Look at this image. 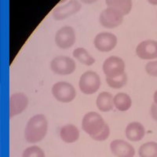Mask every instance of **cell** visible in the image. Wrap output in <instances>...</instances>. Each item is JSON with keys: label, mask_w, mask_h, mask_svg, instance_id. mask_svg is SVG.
<instances>
[{"label": "cell", "mask_w": 157, "mask_h": 157, "mask_svg": "<svg viewBox=\"0 0 157 157\" xmlns=\"http://www.w3.org/2000/svg\"><path fill=\"white\" fill-rule=\"evenodd\" d=\"M48 130V121L44 115L32 116L28 122L25 130V138L27 142L35 144L46 137Z\"/></svg>", "instance_id": "obj_1"}, {"label": "cell", "mask_w": 157, "mask_h": 157, "mask_svg": "<svg viewBox=\"0 0 157 157\" xmlns=\"http://www.w3.org/2000/svg\"><path fill=\"white\" fill-rule=\"evenodd\" d=\"M107 123L99 113L90 112L82 118V130L92 138L103 130Z\"/></svg>", "instance_id": "obj_2"}, {"label": "cell", "mask_w": 157, "mask_h": 157, "mask_svg": "<svg viewBox=\"0 0 157 157\" xmlns=\"http://www.w3.org/2000/svg\"><path fill=\"white\" fill-rule=\"evenodd\" d=\"M101 78L97 72L87 71L80 76L78 81V86L81 92L85 94H94L101 86Z\"/></svg>", "instance_id": "obj_3"}, {"label": "cell", "mask_w": 157, "mask_h": 157, "mask_svg": "<svg viewBox=\"0 0 157 157\" xmlns=\"http://www.w3.org/2000/svg\"><path fill=\"white\" fill-rule=\"evenodd\" d=\"M52 94L58 101L69 103L76 97V91L71 83L61 81L56 82L52 86Z\"/></svg>", "instance_id": "obj_4"}, {"label": "cell", "mask_w": 157, "mask_h": 157, "mask_svg": "<svg viewBox=\"0 0 157 157\" xmlns=\"http://www.w3.org/2000/svg\"><path fill=\"white\" fill-rule=\"evenodd\" d=\"M125 62L117 56H111L104 61L102 70L106 78H116L125 72Z\"/></svg>", "instance_id": "obj_5"}, {"label": "cell", "mask_w": 157, "mask_h": 157, "mask_svg": "<svg viewBox=\"0 0 157 157\" xmlns=\"http://www.w3.org/2000/svg\"><path fill=\"white\" fill-rule=\"evenodd\" d=\"M50 68L55 74L61 75H71L76 69V64L73 59L67 56L54 57L50 63Z\"/></svg>", "instance_id": "obj_6"}, {"label": "cell", "mask_w": 157, "mask_h": 157, "mask_svg": "<svg viewBox=\"0 0 157 157\" xmlns=\"http://www.w3.org/2000/svg\"><path fill=\"white\" fill-rule=\"evenodd\" d=\"M124 15L113 8L108 7L101 13L99 22L104 28L109 29H116L122 25Z\"/></svg>", "instance_id": "obj_7"}, {"label": "cell", "mask_w": 157, "mask_h": 157, "mask_svg": "<svg viewBox=\"0 0 157 157\" xmlns=\"http://www.w3.org/2000/svg\"><path fill=\"white\" fill-rule=\"evenodd\" d=\"M54 39L59 48L63 50L71 48L76 41L75 30L71 26H64L56 32Z\"/></svg>", "instance_id": "obj_8"}, {"label": "cell", "mask_w": 157, "mask_h": 157, "mask_svg": "<svg viewBox=\"0 0 157 157\" xmlns=\"http://www.w3.org/2000/svg\"><path fill=\"white\" fill-rule=\"evenodd\" d=\"M82 5L78 0H70L64 5L59 6L52 11V16L56 21H62L75 14L81 10Z\"/></svg>", "instance_id": "obj_9"}, {"label": "cell", "mask_w": 157, "mask_h": 157, "mask_svg": "<svg viewBox=\"0 0 157 157\" xmlns=\"http://www.w3.org/2000/svg\"><path fill=\"white\" fill-rule=\"evenodd\" d=\"M94 44L98 50L103 53L113 50L117 45V37L110 32H101L95 36Z\"/></svg>", "instance_id": "obj_10"}, {"label": "cell", "mask_w": 157, "mask_h": 157, "mask_svg": "<svg viewBox=\"0 0 157 157\" xmlns=\"http://www.w3.org/2000/svg\"><path fill=\"white\" fill-rule=\"evenodd\" d=\"M29 105V98L24 93L13 94L10 98V117L23 113Z\"/></svg>", "instance_id": "obj_11"}, {"label": "cell", "mask_w": 157, "mask_h": 157, "mask_svg": "<svg viewBox=\"0 0 157 157\" xmlns=\"http://www.w3.org/2000/svg\"><path fill=\"white\" fill-rule=\"evenodd\" d=\"M136 54L142 60L157 58V41L148 39L140 43L136 47Z\"/></svg>", "instance_id": "obj_12"}, {"label": "cell", "mask_w": 157, "mask_h": 157, "mask_svg": "<svg viewBox=\"0 0 157 157\" xmlns=\"http://www.w3.org/2000/svg\"><path fill=\"white\" fill-rule=\"evenodd\" d=\"M111 152L116 157H134L135 149L124 140L116 139L110 143Z\"/></svg>", "instance_id": "obj_13"}, {"label": "cell", "mask_w": 157, "mask_h": 157, "mask_svg": "<svg viewBox=\"0 0 157 157\" xmlns=\"http://www.w3.org/2000/svg\"><path fill=\"white\" fill-rule=\"evenodd\" d=\"M126 137L128 140L133 142H137L145 137V129L141 123L132 122L127 126L125 129Z\"/></svg>", "instance_id": "obj_14"}, {"label": "cell", "mask_w": 157, "mask_h": 157, "mask_svg": "<svg viewBox=\"0 0 157 157\" xmlns=\"http://www.w3.org/2000/svg\"><path fill=\"white\" fill-rule=\"evenodd\" d=\"M60 137L64 142L74 143L79 138V130L73 124H67L60 130Z\"/></svg>", "instance_id": "obj_15"}, {"label": "cell", "mask_w": 157, "mask_h": 157, "mask_svg": "<svg viewBox=\"0 0 157 157\" xmlns=\"http://www.w3.org/2000/svg\"><path fill=\"white\" fill-rule=\"evenodd\" d=\"M97 107L101 112L108 113L113 110L114 107V98L109 92H101L97 98Z\"/></svg>", "instance_id": "obj_16"}, {"label": "cell", "mask_w": 157, "mask_h": 157, "mask_svg": "<svg viewBox=\"0 0 157 157\" xmlns=\"http://www.w3.org/2000/svg\"><path fill=\"white\" fill-rule=\"evenodd\" d=\"M108 7L120 11L124 16L129 14L132 9V0H105Z\"/></svg>", "instance_id": "obj_17"}, {"label": "cell", "mask_w": 157, "mask_h": 157, "mask_svg": "<svg viewBox=\"0 0 157 157\" xmlns=\"http://www.w3.org/2000/svg\"><path fill=\"white\" fill-rule=\"evenodd\" d=\"M132 101L128 94L125 93H119L114 96V105L120 112L128 111L131 107Z\"/></svg>", "instance_id": "obj_18"}, {"label": "cell", "mask_w": 157, "mask_h": 157, "mask_svg": "<svg viewBox=\"0 0 157 157\" xmlns=\"http://www.w3.org/2000/svg\"><path fill=\"white\" fill-rule=\"evenodd\" d=\"M73 57L86 66L93 65L96 61L95 59L89 54V52L86 49L82 48V47H78L74 50Z\"/></svg>", "instance_id": "obj_19"}, {"label": "cell", "mask_w": 157, "mask_h": 157, "mask_svg": "<svg viewBox=\"0 0 157 157\" xmlns=\"http://www.w3.org/2000/svg\"><path fill=\"white\" fill-rule=\"evenodd\" d=\"M140 157H157V143L149 141L141 145L138 151Z\"/></svg>", "instance_id": "obj_20"}, {"label": "cell", "mask_w": 157, "mask_h": 157, "mask_svg": "<svg viewBox=\"0 0 157 157\" xmlns=\"http://www.w3.org/2000/svg\"><path fill=\"white\" fill-rule=\"evenodd\" d=\"M106 82L110 87L113 89H120L125 86L127 82V75L124 73L116 78H106Z\"/></svg>", "instance_id": "obj_21"}, {"label": "cell", "mask_w": 157, "mask_h": 157, "mask_svg": "<svg viewBox=\"0 0 157 157\" xmlns=\"http://www.w3.org/2000/svg\"><path fill=\"white\" fill-rule=\"evenodd\" d=\"M22 157H46V155L41 148L34 145L26 148L23 152Z\"/></svg>", "instance_id": "obj_22"}, {"label": "cell", "mask_w": 157, "mask_h": 157, "mask_svg": "<svg viewBox=\"0 0 157 157\" xmlns=\"http://www.w3.org/2000/svg\"><path fill=\"white\" fill-rule=\"evenodd\" d=\"M109 135H110V129H109V125L106 124L105 127H104L103 130H102L101 132L99 133L98 135L92 137V139L98 141H105L108 137H109Z\"/></svg>", "instance_id": "obj_23"}, {"label": "cell", "mask_w": 157, "mask_h": 157, "mask_svg": "<svg viewBox=\"0 0 157 157\" xmlns=\"http://www.w3.org/2000/svg\"><path fill=\"white\" fill-rule=\"evenodd\" d=\"M145 71L151 76L157 77V61L148 62L145 66Z\"/></svg>", "instance_id": "obj_24"}, {"label": "cell", "mask_w": 157, "mask_h": 157, "mask_svg": "<svg viewBox=\"0 0 157 157\" xmlns=\"http://www.w3.org/2000/svg\"><path fill=\"white\" fill-rule=\"evenodd\" d=\"M151 116L155 121L157 122V105L152 103L151 106Z\"/></svg>", "instance_id": "obj_25"}, {"label": "cell", "mask_w": 157, "mask_h": 157, "mask_svg": "<svg viewBox=\"0 0 157 157\" xmlns=\"http://www.w3.org/2000/svg\"><path fill=\"white\" fill-rule=\"evenodd\" d=\"M79 1L84 4H93L98 2V0H79Z\"/></svg>", "instance_id": "obj_26"}, {"label": "cell", "mask_w": 157, "mask_h": 157, "mask_svg": "<svg viewBox=\"0 0 157 157\" xmlns=\"http://www.w3.org/2000/svg\"><path fill=\"white\" fill-rule=\"evenodd\" d=\"M148 3L152 4L153 6H157V0H147Z\"/></svg>", "instance_id": "obj_27"}, {"label": "cell", "mask_w": 157, "mask_h": 157, "mask_svg": "<svg viewBox=\"0 0 157 157\" xmlns=\"http://www.w3.org/2000/svg\"><path fill=\"white\" fill-rule=\"evenodd\" d=\"M153 101H154V102H153V103L155 104V105H157V90L155 91V93H154V96H153Z\"/></svg>", "instance_id": "obj_28"}]
</instances>
